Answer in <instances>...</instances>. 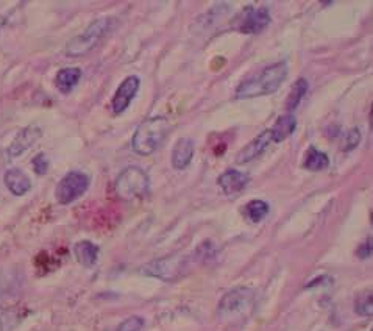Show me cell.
<instances>
[{
    "instance_id": "obj_1",
    "label": "cell",
    "mask_w": 373,
    "mask_h": 331,
    "mask_svg": "<svg viewBox=\"0 0 373 331\" xmlns=\"http://www.w3.org/2000/svg\"><path fill=\"white\" fill-rule=\"evenodd\" d=\"M288 72L289 66L286 61L270 64V66H267L253 78H248L246 82H242L236 88V91H234V97H236V99H253V97L277 93L283 82L286 80Z\"/></svg>"
},
{
    "instance_id": "obj_2",
    "label": "cell",
    "mask_w": 373,
    "mask_h": 331,
    "mask_svg": "<svg viewBox=\"0 0 373 331\" xmlns=\"http://www.w3.org/2000/svg\"><path fill=\"white\" fill-rule=\"evenodd\" d=\"M170 130H172V125H170L169 119L164 116H153L150 119H145L136 128L132 138L133 152L141 157L152 155V153H155L163 145Z\"/></svg>"
},
{
    "instance_id": "obj_3",
    "label": "cell",
    "mask_w": 373,
    "mask_h": 331,
    "mask_svg": "<svg viewBox=\"0 0 373 331\" xmlns=\"http://www.w3.org/2000/svg\"><path fill=\"white\" fill-rule=\"evenodd\" d=\"M117 19L107 16V18H99L93 21L89 26L82 31V33L74 36L66 44V55L68 56H83L99 46L102 39L107 36L110 31L115 28Z\"/></svg>"
},
{
    "instance_id": "obj_4",
    "label": "cell",
    "mask_w": 373,
    "mask_h": 331,
    "mask_svg": "<svg viewBox=\"0 0 373 331\" xmlns=\"http://www.w3.org/2000/svg\"><path fill=\"white\" fill-rule=\"evenodd\" d=\"M255 290L251 288L239 286L224 294L217 305V317L222 322H238L247 317L253 310Z\"/></svg>"
},
{
    "instance_id": "obj_5",
    "label": "cell",
    "mask_w": 373,
    "mask_h": 331,
    "mask_svg": "<svg viewBox=\"0 0 373 331\" xmlns=\"http://www.w3.org/2000/svg\"><path fill=\"white\" fill-rule=\"evenodd\" d=\"M150 192V179L141 167L130 166L117 175L115 182V194L120 200L142 199Z\"/></svg>"
},
{
    "instance_id": "obj_6",
    "label": "cell",
    "mask_w": 373,
    "mask_h": 331,
    "mask_svg": "<svg viewBox=\"0 0 373 331\" xmlns=\"http://www.w3.org/2000/svg\"><path fill=\"white\" fill-rule=\"evenodd\" d=\"M191 260L189 256L180 255H170L166 258H159V260H153L147 263L141 269L144 275L155 277L163 281H175L189 270Z\"/></svg>"
},
{
    "instance_id": "obj_7",
    "label": "cell",
    "mask_w": 373,
    "mask_h": 331,
    "mask_svg": "<svg viewBox=\"0 0 373 331\" xmlns=\"http://www.w3.org/2000/svg\"><path fill=\"white\" fill-rule=\"evenodd\" d=\"M89 188V177L83 172L72 171L56 184L55 197L61 205H70L78 200Z\"/></svg>"
},
{
    "instance_id": "obj_8",
    "label": "cell",
    "mask_w": 373,
    "mask_h": 331,
    "mask_svg": "<svg viewBox=\"0 0 373 331\" xmlns=\"http://www.w3.org/2000/svg\"><path fill=\"white\" fill-rule=\"evenodd\" d=\"M270 11L266 6H247L234 19V28L244 35H258L270 23Z\"/></svg>"
},
{
    "instance_id": "obj_9",
    "label": "cell",
    "mask_w": 373,
    "mask_h": 331,
    "mask_svg": "<svg viewBox=\"0 0 373 331\" xmlns=\"http://www.w3.org/2000/svg\"><path fill=\"white\" fill-rule=\"evenodd\" d=\"M140 86H141V80L136 75L127 77L124 82L119 85L117 91L111 102V110L115 115H122V112L130 107V103H132L137 91H140Z\"/></svg>"
},
{
    "instance_id": "obj_10",
    "label": "cell",
    "mask_w": 373,
    "mask_h": 331,
    "mask_svg": "<svg viewBox=\"0 0 373 331\" xmlns=\"http://www.w3.org/2000/svg\"><path fill=\"white\" fill-rule=\"evenodd\" d=\"M43 136V130L38 125H28L14 136L11 144L8 145L6 155L8 158H18L22 153H26L31 145L36 144Z\"/></svg>"
},
{
    "instance_id": "obj_11",
    "label": "cell",
    "mask_w": 373,
    "mask_h": 331,
    "mask_svg": "<svg viewBox=\"0 0 373 331\" xmlns=\"http://www.w3.org/2000/svg\"><path fill=\"white\" fill-rule=\"evenodd\" d=\"M270 142H273L272 135L269 132V128H267V130L259 133L255 140H251L248 144L244 145V149H242L236 155V163L246 164V163H250V161L256 159L258 157H261L264 150L269 147Z\"/></svg>"
},
{
    "instance_id": "obj_12",
    "label": "cell",
    "mask_w": 373,
    "mask_h": 331,
    "mask_svg": "<svg viewBox=\"0 0 373 331\" xmlns=\"http://www.w3.org/2000/svg\"><path fill=\"white\" fill-rule=\"evenodd\" d=\"M250 182V175L246 172L236 171V169H228L217 179V184L226 196H236L242 192Z\"/></svg>"
},
{
    "instance_id": "obj_13",
    "label": "cell",
    "mask_w": 373,
    "mask_h": 331,
    "mask_svg": "<svg viewBox=\"0 0 373 331\" xmlns=\"http://www.w3.org/2000/svg\"><path fill=\"white\" fill-rule=\"evenodd\" d=\"M194 152H196V144L191 138L178 140L172 149V155H170L172 167L177 169V171H184L191 164Z\"/></svg>"
},
{
    "instance_id": "obj_14",
    "label": "cell",
    "mask_w": 373,
    "mask_h": 331,
    "mask_svg": "<svg viewBox=\"0 0 373 331\" xmlns=\"http://www.w3.org/2000/svg\"><path fill=\"white\" fill-rule=\"evenodd\" d=\"M4 183L13 196L21 197L23 194H27L31 189V182L28 177L23 174L21 169H8L4 174Z\"/></svg>"
},
{
    "instance_id": "obj_15",
    "label": "cell",
    "mask_w": 373,
    "mask_h": 331,
    "mask_svg": "<svg viewBox=\"0 0 373 331\" xmlns=\"http://www.w3.org/2000/svg\"><path fill=\"white\" fill-rule=\"evenodd\" d=\"M74 255L83 268H93L99 260L100 248L91 241H80L74 246Z\"/></svg>"
},
{
    "instance_id": "obj_16",
    "label": "cell",
    "mask_w": 373,
    "mask_h": 331,
    "mask_svg": "<svg viewBox=\"0 0 373 331\" xmlns=\"http://www.w3.org/2000/svg\"><path fill=\"white\" fill-rule=\"evenodd\" d=\"M297 128V119L288 112V115H283L277 119V122L273 124V127L269 128V132L272 135L273 142H283L288 140L289 136L294 135Z\"/></svg>"
},
{
    "instance_id": "obj_17",
    "label": "cell",
    "mask_w": 373,
    "mask_h": 331,
    "mask_svg": "<svg viewBox=\"0 0 373 331\" xmlns=\"http://www.w3.org/2000/svg\"><path fill=\"white\" fill-rule=\"evenodd\" d=\"M82 78V69L78 68H64L55 77V85L64 94L70 93L78 85Z\"/></svg>"
},
{
    "instance_id": "obj_18",
    "label": "cell",
    "mask_w": 373,
    "mask_h": 331,
    "mask_svg": "<svg viewBox=\"0 0 373 331\" xmlns=\"http://www.w3.org/2000/svg\"><path fill=\"white\" fill-rule=\"evenodd\" d=\"M328 166H330V158L327 153L320 152L317 147H310L306 150L303 158V167L306 171L320 172V171H325Z\"/></svg>"
},
{
    "instance_id": "obj_19",
    "label": "cell",
    "mask_w": 373,
    "mask_h": 331,
    "mask_svg": "<svg viewBox=\"0 0 373 331\" xmlns=\"http://www.w3.org/2000/svg\"><path fill=\"white\" fill-rule=\"evenodd\" d=\"M269 211H270L269 204L259 199L248 201V204L244 206V216L247 217L248 222H253V224H258L266 219Z\"/></svg>"
},
{
    "instance_id": "obj_20",
    "label": "cell",
    "mask_w": 373,
    "mask_h": 331,
    "mask_svg": "<svg viewBox=\"0 0 373 331\" xmlns=\"http://www.w3.org/2000/svg\"><path fill=\"white\" fill-rule=\"evenodd\" d=\"M308 88H310V85H308L306 78H297L295 80L294 85H292V88H290L289 95H288V102H286V110L288 111H294L298 107L300 102H302V99L308 93Z\"/></svg>"
},
{
    "instance_id": "obj_21",
    "label": "cell",
    "mask_w": 373,
    "mask_h": 331,
    "mask_svg": "<svg viewBox=\"0 0 373 331\" xmlns=\"http://www.w3.org/2000/svg\"><path fill=\"white\" fill-rule=\"evenodd\" d=\"M23 316L19 310H0V331H13L22 322Z\"/></svg>"
},
{
    "instance_id": "obj_22",
    "label": "cell",
    "mask_w": 373,
    "mask_h": 331,
    "mask_svg": "<svg viewBox=\"0 0 373 331\" xmlns=\"http://www.w3.org/2000/svg\"><path fill=\"white\" fill-rule=\"evenodd\" d=\"M354 312L362 317H370L373 312V302H372V290L359 294L354 300Z\"/></svg>"
},
{
    "instance_id": "obj_23",
    "label": "cell",
    "mask_w": 373,
    "mask_h": 331,
    "mask_svg": "<svg viewBox=\"0 0 373 331\" xmlns=\"http://www.w3.org/2000/svg\"><path fill=\"white\" fill-rule=\"evenodd\" d=\"M144 319L140 316H132L120 322L119 325L111 328L110 331H141L144 328Z\"/></svg>"
},
{
    "instance_id": "obj_24",
    "label": "cell",
    "mask_w": 373,
    "mask_h": 331,
    "mask_svg": "<svg viewBox=\"0 0 373 331\" xmlns=\"http://www.w3.org/2000/svg\"><path fill=\"white\" fill-rule=\"evenodd\" d=\"M361 141V133L358 128H353V130L348 132L345 135V141H344V150L348 152V150H353L356 145L359 144Z\"/></svg>"
},
{
    "instance_id": "obj_25",
    "label": "cell",
    "mask_w": 373,
    "mask_h": 331,
    "mask_svg": "<svg viewBox=\"0 0 373 331\" xmlns=\"http://www.w3.org/2000/svg\"><path fill=\"white\" fill-rule=\"evenodd\" d=\"M31 166H33L35 172L38 175H44L48 171V159L44 153H38V155L33 158V161H31Z\"/></svg>"
},
{
    "instance_id": "obj_26",
    "label": "cell",
    "mask_w": 373,
    "mask_h": 331,
    "mask_svg": "<svg viewBox=\"0 0 373 331\" xmlns=\"http://www.w3.org/2000/svg\"><path fill=\"white\" fill-rule=\"evenodd\" d=\"M372 252H373L372 239L369 238L366 242H364V244L358 247V250H356V255H358V258H361V260H367V258L372 256Z\"/></svg>"
}]
</instances>
